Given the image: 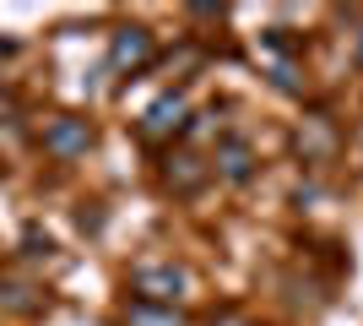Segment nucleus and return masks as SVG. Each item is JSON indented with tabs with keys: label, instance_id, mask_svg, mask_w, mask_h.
<instances>
[{
	"label": "nucleus",
	"instance_id": "obj_1",
	"mask_svg": "<svg viewBox=\"0 0 363 326\" xmlns=\"http://www.w3.org/2000/svg\"><path fill=\"white\" fill-rule=\"evenodd\" d=\"M130 288H136L147 305H174V299L190 288V278H184V266H174V261H152V266H136V272H130Z\"/></svg>",
	"mask_w": 363,
	"mask_h": 326
},
{
	"label": "nucleus",
	"instance_id": "obj_2",
	"mask_svg": "<svg viewBox=\"0 0 363 326\" xmlns=\"http://www.w3.org/2000/svg\"><path fill=\"white\" fill-rule=\"evenodd\" d=\"M92 147V125L76 120V114H55L44 125V153L49 158H82Z\"/></svg>",
	"mask_w": 363,
	"mask_h": 326
},
{
	"label": "nucleus",
	"instance_id": "obj_3",
	"mask_svg": "<svg viewBox=\"0 0 363 326\" xmlns=\"http://www.w3.org/2000/svg\"><path fill=\"white\" fill-rule=\"evenodd\" d=\"M179 131H190V104H184L179 93H163L147 114H141V136H152V141L179 136Z\"/></svg>",
	"mask_w": 363,
	"mask_h": 326
},
{
	"label": "nucleus",
	"instance_id": "obj_4",
	"mask_svg": "<svg viewBox=\"0 0 363 326\" xmlns=\"http://www.w3.org/2000/svg\"><path fill=\"white\" fill-rule=\"evenodd\" d=\"M108 65H114V71H141V65H152V33L147 28H120L108 38Z\"/></svg>",
	"mask_w": 363,
	"mask_h": 326
},
{
	"label": "nucleus",
	"instance_id": "obj_5",
	"mask_svg": "<svg viewBox=\"0 0 363 326\" xmlns=\"http://www.w3.org/2000/svg\"><path fill=\"white\" fill-rule=\"evenodd\" d=\"M212 163H217L223 180H233V185H244V180L255 174V153H250V141H239V136H223V141H217Z\"/></svg>",
	"mask_w": 363,
	"mask_h": 326
},
{
	"label": "nucleus",
	"instance_id": "obj_6",
	"mask_svg": "<svg viewBox=\"0 0 363 326\" xmlns=\"http://www.w3.org/2000/svg\"><path fill=\"white\" fill-rule=\"evenodd\" d=\"M206 163L201 158H190V153H174L168 158V169H163V180H168V190H179V196H196L201 185H206Z\"/></svg>",
	"mask_w": 363,
	"mask_h": 326
},
{
	"label": "nucleus",
	"instance_id": "obj_7",
	"mask_svg": "<svg viewBox=\"0 0 363 326\" xmlns=\"http://www.w3.org/2000/svg\"><path fill=\"white\" fill-rule=\"evenodd\" d=\"M125 326H190L174 305H147V299H136L130 310H125Z\"/></svg>",
	"mask_w": 363,
	"mask_h": 326
},
{
	"label": "nucleus",
	"instance_id": "obj_8",
	"mask_svg": "<svg viewBox=\"0 0 363 326\" xmlns=\"http://www.w3.org/2000/svg\"><path fill=\"white\" fill-rule=\"evenodd\" d=\"M331 147H336V136L325 131V120H303L298 125V153L303 158H325Z\"/></svg>",
	"mask_w": 363,
	"mask_h": 326
},
{
	"label": "nucleus",
	"instance_id": "obj_9",
	"mask_svg": "<svg viewBox=\"0 0 363 326\" xmlns=\"http://www.w3.org/2000/svg\"><path fill=\"white\" fill-rule=\"evenodd\" d=\"M28 294H33V288H16V283H11V288H6V305H11V310H33L38 299H28Z\"/></svg>",
	"mask_w": 363,
	"mask_h": 326
},
{
	"label": "nucleus",
	"instance_id": "obj_10",
	"mask_svg": "<svg viewBox=\"0 0 363 326\" xmlns=\"http://www.w3.org/2000/svg\"><path fill=\"white\" fill-rule=\"evenodd\" d=\"M217 326H250V321H239V315H228V321H217Z\"/></svg>",
	"mask_w": 363,
	"mask_h": 326
},
{
	"label": "nucleus",
	"instance_id": "obj_11",
	"mask_svg": "<svg viewBox=\"0 0 363 326\" xmlns=\"http://www.w3.org/2000/svg\"><path fill=\"white\" fill-rule=\"evenodd\" d=\"M358 65H363V38H358Z\"/></svg>",
	"mask_w": 363,
	"mask_h": 326
}]
</instances>
